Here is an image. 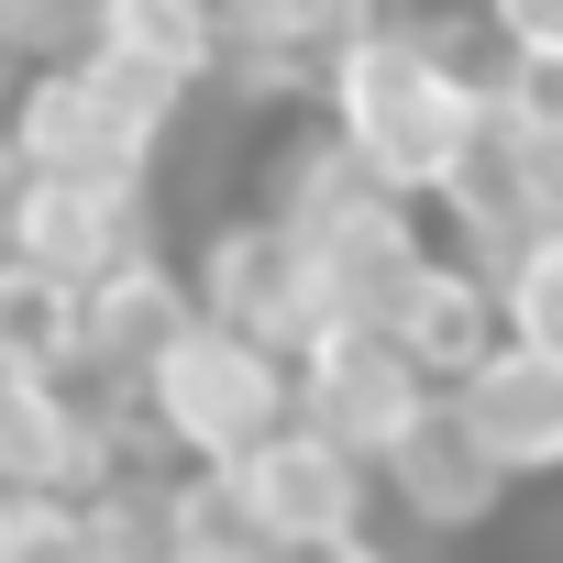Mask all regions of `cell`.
<instances>
[{
	"label": "cell",
	"instance_id": "obj_1",
	"mask_svg": "<svg viewBox=\"0 0 563 563\" xmlns=\"http://www.w3.org/2000/svg\"><path fill=\"white\" fill-rule=\"evenodd\" d=\"M321 133L354 155L365 188H387L398 210L431 221V199L453 188V166L475 155V78L442 56V23H387V12H354L343 45L321 56V89H310Z\"/></svg>",
	"mask_w": 563,
	"mask_h": 563
},
{
	"label": "cell",
	"instance_id": "obj_2",
	"mask_svg": "<svg viewBox=\"0 0 563 563\" xmlns=\"http://www.w3.org/2000/svg\"><path fill=\"white\" fill-rule=\"evenodd\" d=\"M133 431H144L155 464H177V475H221V464L254 453L265 431H288V365L254 354V343H232V332H210V321H188V332L144 365V387H133Z\"/></svg>",
	"mask_w": 563,
	"mask_h": 563
},
{
	"label": "cell",
	"instance_id": "obj_3",
	"mask_svg": "<svg viewBox=\"0 0 563 563\" xmlns=\"http://www.w3.org/2000/svg\"><path fill=\"white\" fill-rule=\"evenodd\" d=\"M0 155L12 177H67V188H155L166 166V133L133 122L78 56L56 67H23L12 100H0Z\"/></svg>",
	"mask_w": 563,
	"mask_h": 563
},
{
	"label": "cell",
	"instance_id": "obj_4",
	"mask_svg": "<svg viewBox=\"0 0 563 563\" xmlns=\"http://www.w3.org/2000/svg\"><path fill=\"white\" fill-rule=\"evenodd\" d=\"M221 497L254 519V541H265L276 563H332V552L365 541V519H376V475L343 464L332 442H310L299 420L265 431L254 453H232V464H221Z\"/></svg>",
	"mask_w": 563,
	"mask_h": 563
},
{
	"label": "cell",
	"instance_id": "obj_5",
	"mask_svg": "<svg viewBox=\"0 0 563 563\" xmlns=\"http://www.w3.org/2000/svg\"><path fill=\"white\" fill-rule=\"evenodd\" d=\"M431 409V376L387 343V332H310L288 354V420L310 442H332L343 464H387V442Z\"/></svg>",
	"mask_w": 563,
	"mask_h": 563
},
{
	"label": "cell",
	"instance_id": "obj_6",
	"mask_svg": "<svg viewBox=\"0 0 563 563\" xmlns=\"http://www.w3.org/2000/svg\"><path fill=\"white\" fill-rule=\"evenodd\" d=\"M133 254H166L155 188H67V177H23V188H12L0 265H23L34 288L78 299V288H100V276L133 265Z\"/></svg>",
	"mask_w": 563,
	"mask_h": 563
},
{
	"label": "cell",
	"instance_id": "obj_7",
	"mask_svg": "<svg viewBox=\"0 0 563 563\" xmlns=\"http://www.w3.org/2000/svg\"><path fill=\"white\" fill-rule=\"evenodd\" d=\"M442 420H453V431H464V453L519 497V486H541V475L563 464V365H552V354L497 343L475 376H453V387H442Z\"/></svg>",
	"mask_w": 563,
	"mask_h": 563
},
{
	"label": "cell",
	"instance_id": "obj_8",
	"mask_svg": "<svg viewBox=\"0 0 563 563\" xmlns=\"http://www.w3.org/2000/svg\"><path fill=\"white\" fill-rule=\"evenodd\" d=\"M199 310H188V288H177V265L166 254H133V265H111L100 288H78V376L89 387H111V398H133L144 387V365L188 332Z\"/></svg>",
	"mask_w": 563,
	"mask_h": 563
},
{
	"label": "cell",
	"instance_id": "obj_9",
	"mask_svg": "<svg viewBox=\"0 0 563 563\" xmlns=\"http://www.w3.org/2000/svg\"><path fill=\"white\" fill-rule=\"evenodd\" d=\"M376 486H387V497H398V519H409V530H431V541H464V530H486V519L508 508V486L464 453V431L442 420V398H431V409L387 442Z\"/></svg>",
	"mask_w": 563,
	"mask_h": 563
},
{
	"label": "cell",
	"instance_id": "obj_10",
	"mask_svg": "<svg viewBox=\"0 0 563 563\" xmlns=\"http://www.w3.org/2000/svg\"><path fill=\"white\" fill-rule=\"evenodd\" d=\"M387 343L431 376V398H442L453 376H475V365L497 354V299H486V276H475V265H453V254L431 243V265L409 276V299L387 310Z\"/></svg>",
	"mask_w": 563,
	"mask_h": 563
},
{
	"label": "cell",
	"instance_id": "obj_11",
	"mask_svg": "<svg viewBox=\"0 0 563 563\" xmlns=\"http://www.w3.org/2000/svg\"><path fill=\"white\" fill-rule=\"evenodd\" d=\"M67 354H78V299L34 288L23 265H0V376L12 387H56Z\"/></svg>",
	"mask_w": 563,
	"mask_h": 563
},
{
	"label": "cell",
	"instance_id": "obj_12",
	"mask_svg": "<svg viewBox=\"0 0 563 563\" xmlns=\"http://www.w3.org/2000/svg\"><path fill=\"white\" fill-rule=\"evenodd\" d=\"M486 299H497V343L563 365V243H530L519 265H497V276H486Z\"/></svg>",
	"mask_w": 563,
	"mask_h": 563
},
{
	"label": "cell",
	"instance_id": "obj_13",
	"mask_svg": "<svg viewBox=\"0 0 563 563\" xmlns=\"http://www.w3.org/2000/svg\"><path fill=\"white\" fill-rule=\"evenodd\" d=\"M0 563H89V519H78V497H45V486L0 497Z\"/></svg>",
	"mask_w": 563,
	"mask_h": 563
}]
</instances>
